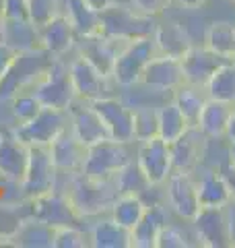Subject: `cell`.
<instances>
[{
  "label": "cell",
  "instance_id": "cell-51",
  "mask_svg": "<svg viewBox=\"0 0 235 248\" xmlns=\"http://www.w3.org/2000/svg\"><path fill=\"white\" fill-rule=\"evenodd\" d=\"M4 23H6V13H4V0H0V40H2Z\"/></svg>",
  "mask_w": 235,
  "mask_h": 248
},
{
  "label": "cell",
  "instance_id": "cell-47",
  "mask_svg": "<svg viewBox=\"0 0 235 248\" xmlns=\"http://www.w3.org/2000/svg\"><path fill=\"white\" fill-rule=\"evenodd\" d=\"M231 207L227 205V217H229V232H231V246H235V199L231 201Z\"/></svg>",
  "mask_w": 235,
  "mask_h": 248
},
{
  "label": "cell",
  "instance_id": "cell-38",
  "mask_svg": "<svg viewBox=\"0 0 235 248\" xmlns=\"http://www.w3.org/2000/svg\"><path fill=\"white\" fill-rule=\"evenodd\" d=\"M134 110V141L143 143L159 137V112L153 106L132 108Z\"/></svg>",
  "mask_w": 235,
  "mask_h": 248
},
{
  "label": "cell",
  "instance_id": "cell-19",
  "mask_svg": "<svg viewBox=\"0 0 235 248\" xmlns=\"http://www.w3.org/2000/svg\"><path fill=\"white\" fill-rule=\"evenodd\" d=\"M87 145H83L73 133V128H66L56 137V141L50 145L52 159L58 174H81L85 157H87Z\"/></svg>",
  "mask_w": 235,
  "mask_h": 248
},
{
  "label": "cell",
  "instance_id": "cell-8",
  "mask_svg": "<svg viewBox=\"0 0 235 248\" xmlns=\"http://www.w3.org/2000/svg\"><path fill=\"white\" fill-rule=\"evenodd\" d=\"M70 126L68 110H58V108H42L33 120L25 124H17L13 133L27 145H52L56 137Z\"/></svg>",
  "mask_w": 235,
  "mask_h": 248
},
{
  "label": "cell",
  "instance_id": "cell-35",
  "mask_svg": "<svg viewBox=\"0 0 235 248\" xmlns=\"http://www.w3.org/2000/svg\"><path fill=\"white\" fill-rule=\"evenodd\" d=\"M205 91H206V97L235 104V60L225 62L223 66L217 68V73L206 83Z\"/></svg>",
  "mask_w": 235,
  "mask_h": 248
},
{
  "label": "cell",
  "instance_id": "cell-24",
  "mask_svg": "<svg viewBox=\"0 0 235 248\" xmlns=\"http://www.w3.org/2000/svg\"><path fill=\"white\" fill-rule=\"evenodd\" d=\"M196 190H198L200 207H227L233 201L221 170L202 168L196 176Z\"/></svg>",
  "mask_w": 235,
  "mask_h": 248
},
{
  "label": "cell",
  "instance_id": "cell-9",
  "mask_svg": "<svg viewBox=\"0 0 235 248\" xmlns=\"http://www.w3.org/2000/svg\"><path fill=\"white\" fill-rule=\"evenodd\" d=\"M31 211L33 217L52 228H64V226H81L85 221L78 211L74 209L66 190H48L44 195L31 199Z\"/></svg>",
  "mask_w": 235,
  "mask_h": 248
},
{
  "label": "cell",
  "instance_id": "cell-31",
  "mask_svg": "<svg viewBox=\"0 0 235 248\" xmlns=\"http://www.w3.org/2000/svg\"><path fill=\"white\" fill-rule=\"evenodd\" d=\"M54 232H56V228L35 219V217H29L17 232V236L13 238L11 244L27 246V248H48L54 246Z\"/></svg>",
  "mask_w": 235,
  "mask_h": 248
},
{
  "label": "cell",
  "instance_id": "cell-3",
  "mask_svg": "<svg viewBox=\"0 0 235 248\" xmlns=\"http://www.w3.org/2000/svg\"><path fill=\"white\" fill-rule=\"evenodd\" d=\"M155 29V17L138 13L132 4H112L101 11V33L107 37L132 42L140 37H151Z\"/></svg>",
  "mask_w": 235,
  "mask_h": 248
},
{
  "label": "cell",
  "instance_id": "cell-34",
  "mask_svg": "<svg viewBox=\"0 0 235 248\" xmlns=\"http://www.w3.org/2000/svg\"><path fill=\"white\" fill-rule=\"evenodd\" d=\"M147 203L143 201V197L138 195H120L116 199V203L109 209V217L114 221H118L122 228L132 230L140 221V217L147 211Z\"/></svg>",
  "mask_w": 235,
  "mask_h": 248
},
{
  "label": "cell",
  "instance_id": "cell-39",
  "mask_svg": "<svg viewBox=\"0 0 235 248\" xmlns=\"http://www.w3.org/2000/svg\"><path fill=\"white\" fill-rule=\"evenodd\" d=\"M42 102L33 95V91H23V93H17V95L13 97V118L17 124H25L29 120H33L35 116L42 112Z\"/></svg>",
  "mask_w": 235,
  "mask_h": 248
},
{
  "label": "cell",
  "instance_id": "cell-54",
  "mask_svg": "<svg viewBox=\"0 0 235 248\" xmlns=\"http://www.w3.org/2000/svg\"><path fill=\"white\" fill-rule=\"evenodd\" d=\"M2 133H4V130H2V128H0V137H2Z\"/></svg>",
  "mask_w": 235,
  "mask_h": 248
},
{
  "label": "cell",
  "instance_id": "cell-36",
  "mask_svg": "<svg viewBox=\"0 0 235 248\" xmlns=\"http://www.w3.org/2000/svg\"><path fill=\"white\" fill-rule=\"evenodd\" d=\"M157 112H159V137L163 141L174 143L176 139H179L190 128V124L186 122L184 114L179 112V108L174 104V99L163 104L161 108H157Z\"/></svg>",
  "mask_w": 235,
  "mask_h": 248
},
{
  "label": "cell",
  "instance_id": "cell-50",
  "mask_svg": "<svg viewBox=\"0 0 235 248\" xmlns=\"http://www.w3.org/2000/svg\"><path fill=\"white\" fill-rule=\"evenodd\" d=\"M171 2L184 6V9H198V6H202L206 0H171Z\"/></svg>",
  "mask_w": 235,
  "mask_h": 248
},
{
  "label": "cell",
  "instance_id": "cell-14",
  "mask_svg": "<svg viewBox=\"0 0 235 248\" xmlns=\"http://www.w3.org/2000/svg\"><path fill=\"white\" fill-rule=\"evenodd\" d=\"M136 161H138V166L143 168L148 182L157 184V186L165 184L169 174L174 172L169 143L163 141L161 137H155V139H148V141L138 143Z\"/></svg>",
  "mask_w": 235,
  "mask_h": 248
},
{
  "label": "cell",
  "instance_id": "cell-27",
  "mask_svg": "<svg viewBox=\"0 0 235 248\" xmlns=\"http://www.w3.org/2000/svg\"><path fill=\"white\" fill-rule=\"evenodd\" d=\"M62 11L68 17L76 37L101 33V13L91 9L85 0H62Z\"/></svg>",
  "mask_w": 235,
  "mask_h": 248
},
{
  "label": "cell",
  "instance_id": "cell-32",
  "mask_svg": "<svg viewBox=\"0 0 235 248\" xmlns=\"http://www.w3.org/2000/svg\"><path fill=\"white\" fill-rule=\"evenodd\" d=\"M205 46L227 60H235V25L229 21L210 23L205 35Z\"/></svg>",
  "mask_w": 235,
  "mask_h": 248
},
{
  "label": "cell",
  "instance_id": "cell-20",
  "mask_svg": "<svg viewBox=\"0 0 235 248\" xmlns=\"http://www.w3.org/2000/svg\"><path fill=\"white\" fill-rule=\"evenodd\" d=\"M68 114H70V128H73V133L83 145L91 147L109 139L105 124L97 114V110L91 106V102L76 106V99H74V104L68 108Z\"/></svg>",
  "mask_w": 235,
  "mask_h": 248
},
{
  "label": "cell",
  "instance_id": "cell-10",
  "mask_svg": "<svg viewBox=\"0 0 235 248\" xmlns=\"http://www.w3.org/2000/svg\"><path fill=\"white\" fill-rule=\"evenodd\" d=\"M190 223L194 228V238L198 240L200 246L206 248L231 246L227 207H200Z\"/></svg>",
  "mask_w": 235,
  "mask_h": 248
},
{
  "label": "cell",
  "instance_id": "cell-40",
  "mask_svg": "<svg viewBox=\"0 0 235 248\" xmlns=\"http://www.w3.org/2000/svg\"><path fill=\"white\" fill-rule=\"evenodd\" d=\"M54 246L56 248H85L91 246V236L81 226H64L54 232Z\"/></svg>",
  "mask_w": 235,
  "mask_h": 248
},
{
  "label": "cell",
  "instance_id": "cell-45",
  "mask_svg": "<svg viewBox=\"0 0 235 248\" xmlns=\"http://www.w3.org/2000/svg\"><path fill=\"white\" fill-rule=\"evenodd\" d=\"M17 50L15 48H11L6 42H2L0 40V79L6 75V71L11 68V64L15 62V58H17Z\"/></svg>",
  "mask_w": 235,
  "mask_h": 248
},
{
  "label": "cell",
  "instance_id": "cell-52",
  "mask_svg": "<svg viewBox=\"0 0 235 248\" xmlns=\"http://www.w3.org/2000/svg\"><path fill=\"white\" fill-rule=\"evenodd\" d=\"M227 157H229L231 164H235V143H229V151H227Z\"/></svg>",
  "mask_w": 235,
  "mask_h": 248
},
{
  "label": "cell",
  "instance_id": "cell-42",
  "mask_svg": "<svg viewBox=\"0 0 235 248\" xmlns=\"http://www.w3.org/2000/svg\"><path fill=\"white\" fill-rule=\"evenodd\" d=\"M190 244H192L190 236L182 228L174 226V223H167L161 230L159 238H157V248H188Z\"/></svg>",
  "mask_w": 235,
  "mask_h": 248
},
{
  "label": "cell",
  "instance_id": "cell-55",
  "mask_svg": "<svg viewBox=\"0 0 235 248\" xmlns=\"http://www.w3.org/2000/svg\"><path fill=\"white\" fill-rule=\"evenodd\" d=\"M229 2H233V4H235V0H229Z\"/></svg>",
  "mask_w": 235,
  "mask_h": 248
},
{
  "label": "cell",
  "instance_id": "cell-53",
  "mask_svg": "<svg viewBox=\"0 0 235 248\" xmlns=\"http://www.w3.org/2000/svg\"><path fill=\"white\" fill-rule=\"evenodd\" d=\"M6 184H9V182H6V180H4V176L0 174V186H6Z\"/></svg>",
  "mask_w": 235,
  "mask_h": 248
},
{
  "label": "cell",
  "instance_id": "cell-26",
  "mask_svg": "<svg viewBox=\"0 0 235 248\" xmlns=\"http://www.w3.org/2000/svg\"><path fill=\"white\" fill-rule=\"evenodd\" d=\"M233 106L235 104H231V102L206 97L205 106H202V112H200V118H198V128L208 139H225Z\"/></svg>",
  "mask_w": 235,
  "mask_h": 248
},
{
  "label": "cell",
  "instance_id": "cell-7",
  "mask_svg": "<svg viewBox=\"0 0 235 248\" xmlns=\"http://www.w3.org/2000/svg\"><path fill=\"white\" fill-rule=\"evenodd\" d=\"M58 170L54 166L50 145H29V166L27 174L19 186L21 197L35 199L48 190L56 188Z\"/></svg>",
  "mask_w": 235,
  "mask_h": 248
},
{
  "label": "cell",
  "instance_id": "cell-2",
  "mask_svg": "<svg viewBox=\"0 0 235 248\" xmlns=\"http://www.w3.org/2000/svg\"><path fill=\"white\" fill-rule=\"evenodd\" d=\"M66 192L83 219L109 213L116 199L120 197L114 178L112 180H97V178H89L85 174H73V184Z\"/></svg>",
  "mask_w": 235,
  "mask_h": 248
},
{
  "label": "cell",
  "instance_id": "cell-30",
  "mask_svg": "<svg viewBox=\"0 0 235 248\" xmlns=\"http://www.w3.org/2000/svg\"><path fill=\"white\" fill-rule=\"evenodd\" d=\"M2 42H6L17 52L39 48V29L29 19L27 21L6 19L4 31H2Z\"/></svg>",
  "mask_w": 235,
  "mask_h": 248
},
{
  "label": "cell",
  "instance_id": "cell-13",
  "mask_svg": "<svg viewBox=\"0 0 235 248\" xmlns=\"http://www.w3.org/2000/svg\"><path fill=\"white\" fill-rule=\"evenodd\" d=\"M182 62V71H184V81L188 85H194V87L205 89L206 83L210 81V77L217 73L219 66H223L225 62H229L227 58L219 56L217 52H213L210 48L202 46H190L184 56L179 58Z\"/></svg>",
  "mask_w": 235,
  "mask_h": 248
},
{
  "label": "cell",
  "instance_id": "cell-49",
  "mask_svg": "<svg viewBox=\"0 0 235 248\" xmlns=\"http://www.w3.org/2000/svg\"><path fill=\"white\" fill-rule=\"evenodd\" d=\"M91 9H95L97 13H101V11H105L107 6H112L114 4V0H85Z\"/></svg>",
  "mask_w": 235,
  "mask_h": 248
},
{
  "label": "cell",
  "instance_id": "cell-23",
  "mask_svg": "<svg viewBox=\"0 0 235 248\" xmlns=\"http://www.w3.org/2000/svg\"><path fill=\"white\" fill-rule=\"evenodd\" d=\"M74 42L76 33L64 13L56 15L52 21L39 27V46L56 58H62L68 50H73Z\"/></svg>",
  "mask_w": 235,
  "mask_h": 248
},
{
  "label": "cell",
  "instance_id": "cell-25",
  "mask_svg": "<svg viewBox=\"0 0 235 248\" xmlns=\"http://www.w3.org/2000/svg\"><path fill=\"white\" fill-rule=\"evenodd\" d=\"M29 217H33L31 211V199L21 197L17 201L4 199L0 201V242L11 244L17 232Z\"/></svg>",
  "mask_w": 235,
  "mask_h": 248
},
{
  "label": "cell",
  "instance_id": "cell-17",
  "mask_svg": "<svg viewBox=\"0 0 235 248\" xmlns=\"http://www.w3.org/2000/svg\"><path fill=\"white\" fill-rule=\"evenodd\" d=\"M208 141L210 139L202 133L198 126H190L179 139H176L174 143H169L174 170H184V172L198 170L202 157L206 155Z\"/></svg>",
  "mask_w": 235,
  "mask_h": 248
},
{
  "label": "cell",
  "instance_id": "cell-12",
  "mask_svg": "<svg viewBox=\"0 0 235 248\" xmlns=\"http://www.w3.org/2000/svg\"><path fill=\"white\" fill-rule=\"evenodd\" d=\"M165 199L169 209L184 221H192V217L198 213L200 201L196 190V178L192 172L174 170L165 180Z\"/></svg>",
  "mask_w": 235,
  "mask_h": 248
},
{
  "label": "cell",
  "instance_id": "cell-22",
  "mask_svg": "<svg viewBox=\"0 0 235 248\" xmlns=\"http://www.w3.org/2000/svg\"><path fill=\"white\" fill-rule=\"evenodd\" d=\"M169 223V213L163 203L148 205L140 221L130 230V248H157V238Z\"/></svg>",
  "mask_w": 235,
  "mask_h": 248
},
{
  "label": "cell",
  "instance_id": "cell-33",
  "mask_svg": "<svg viewBox=\"0 0 235 248\" xmlns=\"http://www.w3.org/2000/svg\"><path fill=\"white\" fill-rule=\"evenodd\" d=\"M206 99V91L200 87H194V85H179L174 91V104L179 108V112L184 114L186 122L190 126H198V118L202 112V106H205Z\"/></svg>",
  "mask_w": 235,
  "mask_h": 248
},
{
  "label": "cell",
  "instance_id": "cell-18",
  "mask_svg": "<svg viewBox=\"0 0 235 248\" xmlns=\"http://www.w3.org/2000/svg\"><path fill=\"white\" fill-rule=\"evenodd\" d=\"M29 166V145L11 130L0 137V174L9 184L21 186Z\"/></svg>",
  "mask_w": 235,
  "mask_h": 248
},
{
  "label": "cell",
  "instance_id": "cell-1",
  "mask_svg": "<svg viewBox=\"0 0 235 248\" xmlns=\"http://www.w3.org/2000/svg\"><path fill=\"white\" fill-rule=\"evenodd\" d=\"M54 62H56V56H52L42 46L19 52L6 75L0 79V99H13L17 93L33 89L35 83L50 71Z\"/></svg>",
  "mask_w": 235,
  "mask_h": 248
},
{
  "label": "cell",
  "instance_id": "cell-41",
  "mask_svg": "<svg viewBox=\"0 0 235 248\" xmlns=\"http://www.w3.org/2000/svg\"><path fill=\"white\" fill-rule=\"evenodd\" d=\"M62 13V0H29V21L39 29Z\"/></svg>",
  "mask_w": 235,
  "mask_h": 248
},
{
  "label": "cell",
  "instance_id": "cell-15",
  "mask_svg": "<svg viewBox=\"0 0 235 248\" xmlns=\"http://www.w3.org/2000/svg\"><path fill=\"white\" fill-rule=\"evenodd\" d=\"M76 40H78V56L89 60L101 75L107 77V79H112L116 58L128 42L116 40V37H107L103 33L76 37Z\"/></svg>",
  "mask_w": 235,
  "mask_h": 248
},
{
  "label": "cell",
  "instance_id": "cell-37",
  "mask_svg": "<svg viewBox=\"0 0 235 248\" xmlns=\"http://www.w3.org/2000/svg\"><path fill=\"white\" fill-rule=\"evenodd\" d=\"M114 182H116L120 195H138V197H143L147 192V188L151 186L148 178L143 172V168L138 166L136 157L114 176Z\"/></svg>",
  "mask_w": 235,
  "mask_h": 248
},
{
  "label": "cell",
  "instance_id": "cell-44",
  "mask_svg": "<svg viewBox=\"0 0 235 248\" xmlns=\"http://www.w3.org/2000/svg\"><path fill=\"white\" fill-rule=\"evenodd\" d=\"M6 19L27 21L29 19V0H4Z\"/></svg>",
  "mask_w": 235,
  "mask_h": 248
},
{
  "label": "cell",
  "instance_id": "cell-43",
  "mask_svg": "<svg viewBox=\"0 0 235 248\" xmlns=\"http://www.w3.org/2000/svg\"><path fill=\"white\" fill-rule=\"evenodd\" d=\"M130 4L138 13L148 15V17H157L171 4V0H130Z\"/></svg>",
  "mask_w": 235,
  "mask_h": 248
},
{
  "label": "cell",
  "instance_id": "cell-11",
  "mask_svg": "<svg viewBox=\"0 0 235 248\" xmlns=\"http://www.w3.org/2000/svg\"><path fill=\"white\" fill-rule=\"evenodd\" d=\"M91 106L101 116L109 133V139L122 143H134V110L128 104H124L118 97L105 95L93 99Z\"/></svg>",
  "mask_w": 235,
  "mask_h": 248
},
{
  "label": "cell",
  "instance_id": "cell-4",
  "mask_svg": "<svg viewBox=\"0 0 235 248\" xmlns=\"http://www.w3.org/2000/svg\"><path fill=\"white\" fill-rule=\"evenodd\" d=\"M132 159H134V153L130 151V143L105 139V141L91 145L87 149L81 174L97 178V180H112Z\"/></svg>",
  "mask_w": 235,
  "mask_h": 248
},
{
  "label": "cell",
  "instance_id": "cell-21",
  "mask_svg": "<svg viewBox=\"0 0 235 248\" xmlns=\"http://www.w3.org/2000/svg\"><path fill=\"white\" fill-rule=\"evenodd\" d=\"M68 66H70V77H73V85L76 91V99L93 102V99L105 97L109 79L101 75L89 60H85L83 56H76Z\"/></svg>",
  "mask_w": 235,
  "mask_h": 248
},
{
  "label": "cell",
  "instance_id": "cell-28",
  "mask_svg": "<svg viewBox=\"0 0 235 248\" xmlns=\"http://www.w3.org/2000/svg\"><path fill=\"white\" fill-rule=\"evenodd\" d=\"M153 40L157 46L159 54H167V56L182 58L184 52L190 48V37L184 31V27H179L177 23H165V25H157Z\"/></svg>",
  "mask_w": 235,
  "mask_h": 248
},
{
  "label": "cell",
  "instance_id": "cell-5",
  "mask_svg": "<svg viewBox=\"0 0 235 248\" xmlns=\"http://www.w3.org/2000/svg\"><path fill=\"white\" fill-rule=\"evenodd\" d=\"M157 54L159 52H157L153 35L128 42L116 58L112 79L120 85V87H132V85H138L140 77H143V71Z\"/></svg>",
  "mask_w": 235,
  "mask_h": 248
},
{
  "label": "cell",
  "instance_id": "cell-6",
  "mask_svg": "<svg viewBox=\"0 0 235 248\" xmlns=\"http://www.w3.org/2000/svg\"><path fill=\"white\" fill-rule=\"evenodd\" d=\"M33 95L42 102L44 108H58V110H68L76 99V91L70 77V66L64 64L60 58L52 64V68L31 89Z\"/></svg>",
  "mask_w": 235,
  "mask_h": 248
},
{
  "label": "cell",
  "instance_id": "cell-48",
  "mask_svg": "<svg viewBox=\"0 0 235 248\" xmlns=\"http://www.w3.org/2000/svg\"><path fill=\"white\" fill-rule=\"evenodd\" d=\"M225 141H227V143H235V106H233V112H231V118H229V124H227V133H225Z\"/></svg>",
  "mask_w": 235,
  "mask_h": 248
},
{
  "label": "cell",
  "instance_id": "cell-29",
  "mask_svg": "<svg viewBox=\"0 0 235 248\" xmlns=\"http://www.w3.org/2000/svg\"><path fill=\"white\" fill-rule=\"evenodd\" d=\"M91 246L95 248H130V230L122 228L112 217L99 219L89 232Z\"/></svg>",
  "mask_w": 235,
  "mask_h": 248
},
{
  "label": "cell",
  "instance_id": "cell-16",
  "mask_svg": "<svg viewBox=\"0 0 235 248\" xmlns=\"http://www.w3.org/2000/svg\"><path fill=\"white\" fill-rule=\"evenodd\" d=\"M140 83L147 85L148 89H153L157 93H163V91L174 93L179 85L186 83L184 81V71H182V62H179V58H176V56L157 54L143 71Z\"/></svg>",
  "mask_w": 235,
  "mask_h": 248
},
{
  "label": "cell",
  "instance_id": "cell-46",
  "mask_svg": "<svg viewBox=\"0 0 235 248\" xmlns=\"http://www.w3.org/2000/svg\"><path fill=\"white\" fill-rule=\"evenodd\" d=\"M221 174L227 180V186H229V190H231V197L235 199V164H231V161L227 159V164L221 168Z\"/></svg>",
  "mask_w": 235,
  "mask_h": 248
}]
</instances>
